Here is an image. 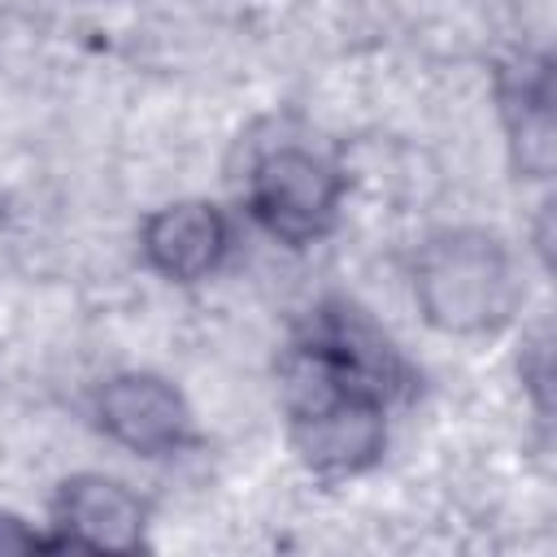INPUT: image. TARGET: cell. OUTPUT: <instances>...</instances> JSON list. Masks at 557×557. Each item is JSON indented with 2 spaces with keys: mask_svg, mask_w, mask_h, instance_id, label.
<instances>
[{
  "mask_svg": "<svg viewBox=\"0 0 557 557\" xmlns=\"http://www.w3.org/2000/svg\"><path fill=\"white\" fill-rule=\"evenodd\" d=\"M96 418L109 440L131 453L157 457L183 444L187 435V405L183 396L157 374H117L96 396Z\"/></svg>",
  "mask_w": 557,
  "mask_h": 557,
  "instance_id": "3",
  "label": "cell"
},
{
  "mask_svg": "<svg viewBox=\"0 0 557 557\" xmlns=\"http://www.w3.org/2000/svg\"><path fill=\"white\" fill-rule=\"evenodd\" d=\"M248 205L270 235L287 244H309L335 222L339 174L305 148H274L252 165Z\"/></svg>",
  "mask_w": 557,
  "mask_h": 557,
  "instance_id": "2",
  "label": "cell"
},
{
  "mask_svg": "<svg viewBox=\"0 0 557 557\" xmlns=\"http://www.w3.org/2000/svg\"><path fill=\"white\" fill-rule=\"evenodd\" d=\"M61 527L70 531V540L78 548H139L144 535V505L104 474H78L61 487V505H57Z\"/></svg>",
  "mask_w": 557,
  "mask_h": 557,
  "instance_id": "5",
  "label": "cell"
},
{
  "mask_svg": "<svg viewBox=\"0 0 557 557\" xmlns=\"http://www.w3.org/2000/svg\"><path fill=\"white\" fill-rule=\"evenodd\" d=\"M39 540L30 535V531H17V518H9V513H0V553L4 548H35Z\"/></svg>",
  "mask_w": 557,
  "mask_h": 557,
  "instance_id": "6",
  "label": "cell"
},
{
  "mask_svg": "<svg viewBox=\"0 0 557 557\" xmlns=\"http://www.w3.org/2000/svg\"><path fill=\"white\" fill-rule=\"evenodd\" d=\"M413 296L422 318L448 335H479L513 313L518 278L500 239L483 231H448L418 257Z\"/></svg>",
  "mask_w": 557,
  "mask_h": 557,
  "instance_id": "1",
  "label": "cell"
},
{
  "mask_svg": "<svg viewBox=\"0 0 557 557\" xmlns=\"http://www.w3.org/2000/svg\"><path fill=\"white\" fill-rule=\"evenodd\" d=\"M226 244H231L226 218L205 200L165 205L144 222V257L170 283H196L213 274Z\"/></svg>",
  "mask_w": 557,
  "mask_h": 557,
  "instance_id": "4",
  "label": "cell"
}]
</instances>
